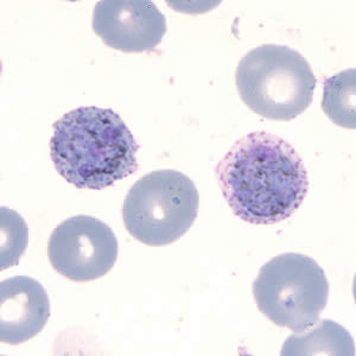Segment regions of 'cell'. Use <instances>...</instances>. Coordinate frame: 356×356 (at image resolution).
Masks as SVG:
<instances>
[{"mask_svg": "<svg viewBox=\"0 0 356 356\" xmlns=\"http://www.w3.org/2000/svg\"><path fill=\"white\" fill-rule=\"evenodd\" d=\"M220 188L232 211L253 225L289 219L308 193V172L283 138L253 132L239 139L216 166Z\"/></svg>", "mask_w": 356, "mask_h": 356, "instance_id": "1", "label": "cell"}, {"mask_svg": "<svg viewBox=\"0 0 356 356\" xmlns=\"http://www.w3.org/2000/svg\"><path fill=\"white\" fill-rule=\"evenodd\" d=\"M139 145L119 114L79 107L54 125L50 156L57 172L80 189L102 191L136 174Z\"/></svg>", "mask_w": 356, "mask_h": 356, "instance_id": "2", "label": "cell"}, {"mask_svg": "<svg viewBox=\"0 0 356 356\" xmlns=\"http://www.w3.org/2000/svg\"><path fill=\"white\" fill-rule=\"evenodd\" d=\"M235 82L250 110L270 120L290 122L312 105L317 80L297 50L265 44L240 60Z\"/></svg>", "mask_w": 356, "mask_h": 356, "instance_id": "3", "label": "cell"}, {"mask_svg": "<svg viewBox=\"0 0 356 356\" xmlns=\"http://www.w3.org/2000/svg\"><path fill=\"white\" fill-rule=\"evenodd\" d=\"M197 188L186 175L157 170L134 183L122 206L126 231L147 246L181 239L199 214Z\"/></svg>", "mask_w": 356, "mask_h": 356, "instance_id": "4", "label": "cell"}, {"mask_svg": "<svg viewBox=\"0 0 356 356\" xmlns=\"http://www.w3.org/2000/svg\"><path fill=\"white\" fill-rule=\"evenodd\" d=\"M253 296L258 309L275 325L300 332L320 321L328 302L329 283L316 260L285 253L260 268Z\"/></svg>", "mask_w": 356, "mask_h": 356, "instance_id": "5", "label": "cell"}, {"mask_svg": "<svg viewBox=\"0 0 356 356\" xmlns=\"http://www.w3.org/2000/svg\"><path fill=\"white\" fill-rule=\"evenodd\" d=\"M117 236L102 220L77 215L54 229L48 243L49 261L68 280L85 283L99 280L117 263Z\"/></svg>", "mask_w": 356, "mask_h": 356, "instance_id": "6", "label": "cell"}, {"mask_svg": "<svg viewBox=\"0 0 356 356\" xmlns=\"http://www.w3.org/2000/svg\"><path fill=\"white\" fill-rule=\"evenodd\" d=\"M93 30L110 48L144 53L162 42L166 19L154 1L104 0L94 8Z\"/></svg>", "mask_w": 356, "mask_h": 356, "instance_id": "7", "label": "cell"}, {"mask_svg": "<svg viewBox=\"0 0 356 356\" xmlns=\"http://www.w3.org/2000/svg\"><path fill=\"white\" fill-rule=\"evenodd\" d=\"M50 317V300L40 282L17 275L0 283V340L24 343L44 329Z\"/></svg>", "mask_w": 356, "mask_h": 356, "instance_id": "8", "label": "cell"}, {"mask_svg": "<svg viewBox=\"0 0 356 356\" xmlns=\"http://www.w3.org/2000/svg\"><path fill=\"white\" fill-rule=\"evenodd\" d=\"M282 355L354 356L355 343L342 325L334 321L323 320L303 332L289 336Z\"/></svg>", "mask_w": 356, "mask_h": 356, "instance_id": "9", "label": "cell"}, {"mask_svg": "<svg viewBox=\"0 0 356 356\" xmlns=\"http://www.w3.org/2000/svg\"><path fill=\"white\" fill-rule=\"evenodd\" d=\"M355 69H347L324 82L322 108L336 125L354 130L356 127Z\"/></svg>", "mask_w": 356, "mask_h": 356, "instance_id": "10", "label": "cell"}]
</instances>
